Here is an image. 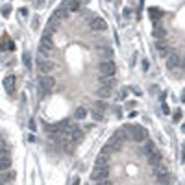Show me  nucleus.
<instances>
[{
  "label": "nucleus",
  "instance_id": "nucleus-37",
  "mask_svg": "<svg viewBox=\"0 0 185 185\" xmlns=\"http://www.w3.org/2000/svg\"><path fill=\"white\" fill-rule=\"evenodd\" d=\"M20 15L26 17V15H28V9H26V7H22V9H20Z\"/></svg>",
  "mask_w": 185,
  "mask_h": 185
},
{
  "label": "nucleus",
  "instance_id": "nucleus-25",
  "mask_svg": "<svg viewBox=\"0 0 185 185\" xmlns=\"http://www.w3.org/2000/svg\"><path fill=\"white\" fill-rule=\"evenodd\" d=\"M7 46H9V39L7 37H0V52L6 50Z\"/></svg>",
  "mask_w": 185,
  "mask_h": 185
},
{
  "label": "nucleus",
  "instance_id": "nucleus-9",
  "mask_svg": "<svg viewBox=\"0 0 185 185\" xmlns=\"http://www.w3.org/2000/svg\"><path fill=\"white\" fill-rule=\"evenodd\" d=\"M165 15L163 13V9L161 7H148V17H150V20H152V24H156V22H159V19Z\"/></svg>",
  "mask_w": 185,
  "mask_h": 185
},
{
  "label": "nucleus",
  "instance_id": "nucleus-42",
  "mask_svg": "<svg viewBox=\"0 0 185 185\" xmlns=\"http://www.w3.org/2000/svg\"><path fill=\"white\" fill-rule=\"evenodd\" d=\"M181 132H183V133H185V124H181Z\"/></svg>",
  "mask_w": 185,
  "mask_h": 185
},
{
  "label": "nucleus",
  "instance_id": "nucleus-20",
  "mask_svg": "<svg viewBox=\"0 0 185 185\" xmlns=\"http://www.w3.org/2000/svg\"><path fill=\"white\" fill-rule=\"evenodd\" d=\"M152 35H154L157 41H161L163 37H167V30H165V28H161V26H156V28H154V31H152Z\"/></svg>",
  "mask_w": 185,
  "mask_h": 185
},
{
  "label": "nucleus",
  "instance_id": "nucleus-7",
  "mask_svg": "<svg viewBox=\"0 0 185 185\" xmlns=\"http://www.w3.org/2000/svg\"><path fill=\"white\" fill-rule=\"evenodd\" d=\"M91 30L93 31H106L107 30V22L102 17H93L91 19Z\"/></svg>",
  "mask_w": 185,
  "mask_h": 185
},
{
  "label": "nucleus",
  "instance_id": "nucleus-16",
  "mask_svg": "<svg viewBox=\"0 0 185 185\" xmlns=\"http://www.w3.org/2000/svg\"><path fill=\"white\" fill-rule=\"evenodd\" d=\"M100 87H109V89H113L115 85V76H100Z\"/></svg>",
  "mask_w": 185,
  "mask_h": 185
},
{
  "label": "nucleus",
  "instance_id": "nucleus-3",
  "mask_svg": "<svg viewBox=\"0 0 185 185\" xmlns=\"http://www.w3.org/2000/svg\"><path fill=\"white\" fill-rule=\"evenodd\" d=\"M54 67H56V65H54L48 58H37V69H39V72L43 74V76H48L52 70H54Z\"/></svg>",
  "mask_w": 185,
  "mask_h": 185
},
{
  "label": "nucleus",
  "instance_id": "nucleus-11",
  "mask_svg": "<svg viewBox=\"0 0 185 185\" xmlns=\"http://www.w3.org/2000/svg\"><path fill=\"white\" fill-rule=\"evenodd\" d=\"M63 4L67 6L69 13H76V11H80V7H82V0H65Z\"/></svg>",
  "mask_w": 185,
  "mask_h": 185
},
{
  "label": "nucleus",
  "instance_id": "nucleus-5",
  "mask_svg": "<svg viewBox=\"0 0 185 185\" xmlns=\"http://www.w3.org/2000/svg\"><path fill=\"white\" fill-rule=\"evenodd\" d=\"M98 70H100V76H115L117 65L113 63V59H111V61H102V63L98 65Z\"/></svg>",
  "mask_w": 185,
  "mask_h": 185
},
{
  "label": "nucleus",
  "instance_id": "nucleus-8",
  "mask_svg": "<svg viewBox=\"0 0 185 185\" xmlns=\"http://www.w3.org/2000/svg\"><path fill=\"white\" fill-rule=\"evenodd\" d=\"M167 59V69L169 70H176V69H180V61H181V58L178 56V54H169V56L165 58Z\"/></svg>",
  "mask_w": 185,
  "mask_h": 185
},
{
  "label": "nucleus",
  "instance_id": "nucleus-18",
  "mask_svg": "<svg viewBox=\"0 0 185 185\" xmlns=\"http://www.w3.org/2000/svg\"><path fill=\"white\" fill-rule=\"evenodd\" d=\"M152 169H154L152 172H154V176H156V178H161V176H165V174H169L167 167L163 165V163H161V165H157V167H152Z\"/></svg>",
  "mask_w": 185,
  "mask_h": 185
},
{
  "label": "nucleus",
  "instance_id": "nucleus-28",
  "mask_svg": "<svg viewBox=\"0 0 185 185\" xmlns=\"http://www.w3.org/2000/svg\"><path fill=\"white\" fill-rule=\"evenodd\" d=\"M181 115H183V113H181V109H178L176 113H174V117H172V121H174V122H180V121H181Z\"/></svg>",
  "mask_w": 185,
  "mask_h": 185
},
{
  "label": "nucleus",
  "instance_id": "nucleus-13",
  "mask_svg": "<svg viewBox=\"0 0 185 185\" xmlns=\"http://www.w3.org/2000/svg\"><path fill=\"white\" fill-rule=\"evenodd\" d=\"M94 163H96L94 167H109V154H106V152L98 154V157H96Z\"/></svg>",
  "mask_w": 185,
  "mask_h": 185
},
{
  "label": "nucleus",
  "instance_id": "nucleus-19",
  "mask_svg": "<svg viewBox=\"0 0 185 185\" xmlns=\"http://www.w3.org/2000/svg\"><path fill=\"white\" fill-rule=\"evenodd\" d=\"M96 94H98L100 96V98H109V96H111V89H109V87H96Z\"/></svg>",
  "mask_w": 185,
  "mask_h": 185
},
{
  "label": "nucleus",
  "instance_id": "nucleus-38",
  "mask_svg": "<svg viewBox=\"0 0 185 185\" xmlns=\"http://www.w3.org/2000/svg\"><path fill=\"white\" fill-rule=\"evenodd\" d=\"M130 15H132V9L126 7V9H124V17H130Z\"/></svg>",
  "mask_w": 185,
  "mask_h": 185
},
{
  "label": "nucleus",
  "instance_id": "nucleus-34",
  "mask_svg": "<svg viewBox=\"0 0 185 185\" xmlns=\"http://www.w3.org/2000/svg\"><path fill=\"white\" fill-rule=\"evenodd\" d=\"M43 4H45V0H35V7H41Z\"/></svg>",
  "mask_w": 185,
  "mask_h": 185
},
{
  "label": "nucleus",
  "instance_id": "nucleus-41",
  "mask_svg": "<svg viewBox=\"0 0 185 185\" xmlns=\"http://www.w3.org/2000/svg\"><path fill=\"white\" fill-rule=\"evenodd\" d=\"M181 102H185V89H183V93H181Z\"/></svg>",
  "mask_w": 185,
  "mask_h": 185
},
{
  "label": "nucleus",
  "instance_id": "nucleus-6",
  "mask_svg": "<svg viewBox=\"0 0 185 185\" xmlns=\"http://www.w3.org/2000/svg\"><path fill=\"white\" fill-rule=\"evenodd\" d=\"M11 167V156H9L7 150H0V172L7 170Z\"/></svg>",
  "mask_w": 185,
  "mask_h": 185
},
{
  "label": "nucleus",
  "instance_id": "nucleus-39",
  "mask_svg": "<svg viewBox=\"0 0 185 185\" xmlns=\"http://www.w3.org/2000/svg\"><path fill=\"white\" fill-rule=\"evenodd\" d=\"M143 69H145V70H148V61H146V59L143 61Z\"/></svg>",
  "mask_w": 185,
  "mask_h": 185
},
{
  "label": "nucleus",
  "instance_id": "nucleus-24",
  "mask_svg": "<svg viewBox=\"0 0 185 185\" xmlns=\"http://www.w3.org/2000/svg\"><path fill=\"white\" fill-rule=\"evenodd\" d=\"M93 109L94 111H100V113H106V109H107V106H106V102H94V106H93Z\"/></svg>",
  "mask_w": 185,
  "mask_h": 185
},
{
  "label": "nucleus",
  "instance_id": "nucleus-2",
  "mask_svg": "<svg viewBox=\"0 0 185 185\" xmlns=\"http://www.w3.org/2000/svg\"><path fill=\"white\" fill-rule=\"evenodd\" d=\"M54 87H56V80H54L50 74L48 76H41V78H39V91H41V94H46V93L54 91Z\"/></svg>",
  "mask_w": 185,
  "mask_h": 185
},
{
  "label": "nucleus",
  "instance_id": "nucleus-4",
  "mask_svg": "<svg viewBox=\"0 0 185 185\" xmlns=\"http://www.w3.org/2000/svg\"><path fill=\"white\" fill-rule=\"evenodd\" d=\"M107 176H109V167H94V170L91 174V180L98 183V181L107 180Z\"/></svg>",
  "mask_w": 185,
  "mask_h": 185
},
{
  "label": "nucleus",
  "instance_id": "nucleus-27",
  "mask_svg": "<svg viewBox=\"0 0 185 185\" xmlns=\"http://www.w3.org/2000/svg\"><path fill=\"white\" fill-rule=\"evenodd\" d=\"M93 118L96 122H100V121H104V113H100V111H94L93 109Z\"/></svg>",
  "mask_w": 185,
  "mask_h": 185
},
{
  "label": "nucleus",
  "instance_id": "nucleus-21",
  "mask_svg": "<svg viewBox=\"0 0 185 185\" xmlns=\"http://www.w3.org/2000/svg\"><path fill=\"white\" fill-rule=\"evenodd\" d=\"M145 154L146 156H150V154H154V152H157V148H156V145L152 143V141H145Z\"/></svg>",
  "mask_w": 185,
  "mask_h": 185
},
{
  "label": "nucleus",
  "instance_id": "nucleus-33",
  "mask_svg": "<svg viewBox=\"0 0 185 185\" xmlns=\"http://www.w3.org/2000/svg\"><path fill=\"white\" fill-rule=\"evenodd\" d=\"M96 185H111V181H109V180H104V181H98Z\"/></svg>",
  "mask_w": 185,
  "mask_h": 185
},
{
  "label": "nucleus",
  "instance_id": "nucleus-10",
  "mask_svg": "<svg viewBox=\"0 0 185 185\" xmlns=\"http://www.w3.org/2000/svg\"><path fill=\"white\" fill-rule=\"evenodd\" d=\"M156 48L159 50V54H161L163 58H167L169 54H172V48H170V46L167 45L165 41H156Z\"/></svg>",
  "mask_w": 185,
  "mask_h": 185
},
{
  "label": "nucleus",
  "instance_id": "nucleus-31",
  "mask_svg": "<svg viewBox=\"0 0 185 185\" xmlns=\"http://www.w3.org/2000/svg\"><path fill=\"white\" fill-rule=\"evenodd\" d=\"M28 126H30V130H31V132H34V130H35V121H34V118H31V121L28 122Z\"/></svg>",
  "mask_w": 185,
  "mask_h": 185
},
{
  "label": "nucleus",
  "instance_id": "nucleus-30",
  "mask_svg": "<svg viewBox=\"0 0 185 185\" xmlns=\"http://www.w3.org/2000/svg\"><path fill=\"white\" fill-rule=\"evenodd\" d=\"M9 13H11V7L4 6V7H2V15H4V17H9Z\"/></svg>",
  "mask_w": 185,
  "mask_h": 185
},
{
  "label": "nucleus",
  "instance_id": "nucleus-22",
  "mask_svg": "<svg viewBox=\"0 0 185 185\" xmlns=\"http://www.w3.org/2000/svg\"><path fill=\"white\" fill-rule=\"evenodd\" d=\"M100 54H102L100 58H102L104 61H111V59H113V50H111V48H106V46H104V48L100 50Z\"/></svg>",
  "mask_w": 185,
  "mask_h": 185
},
{
  "label": "nucleus",
  "instance_id": "nucleus-12",
  "mask_svg": "<svg viewBox=\"0 0 185 185\" xmlns=\"http://www.w3.org/2000/svg\"><path fill=\"white\" fill-rule=\"evenodd\" d=\"M69 9H67V6H65V4H61L58 9H56V13H54V17H56V19H59V20H65V19H69Z\"/></svg>",
  "mask_w": 185,
  "mask_h": 185
},
{
  "label": "nucleus",
  "instance_id": "nucleus-32",
  "mask_svg": "<svg viewBox=\"0 0 185 185\" xmlns=\"http://www.w3.org/2000/svg\"><path fill=\"white\" fill-rule=\"evenodd\" d=\"M181 163H185V145H181Z\"/></svg>",
  "mask_w": 185,
  "mask_h": 185
},
{
  "label": "nucleus",
  "instance_id": "nucleus-23",
  "mask_svg": "<svg viewBox=\"0 0 185 185\" xmlns=\"http://www.w3.org/2000/svg\"><path fill=\"white\" fill-rule=\"evenodd\" d=\"M74 117L78 118V121H83V118L87 117V109L83 106H80V107H76V111H74Z\"/></svg>",
  "mask_w": 185,
  "mask_h": 185
},
{
  "label": "nucleus",
  "instance_id": "nucleus-29",
  "mask_svg": "<svg viewBox=\"0 0 185 185\" xmlns=\"http://www.w3.org/2000/svg\"><path fill=\"white\" fill-rule=\"evenodd\" d=\"M161 111L165 113V115H170V107H169V106H167L165 102H163V104H161Z\"/></svg>",
  "mask_w": 185,
  "mask_h": 185
},
{
  "label": "nucleus",
  "instance_id": "nucleus-36",
  "mask_svg": "<svg viewBox=\"0 0 185 185\" xmlns=\"http://www.w3.org/2000/svg\"><path fill=\"white\" fill-rule=\"evenodd\" d=\"M126 96H128V91L122 89V91H121V98H126Z\"/></svg>",
  "mask_w": 185,
  "mask_h": 185
},
{
  "label": "nucleus",
  "instance_id": "nucleus-15",
  "mask_svg": "<svg viewBox=\"0 0 185 185\" xmlns=\"http://www.w3.org/2000/svg\"><path fill=\"white\" fill-rule=\"evenodd\" d=\"M4 87H6V91L9 94H13V91H15V76H6L4 78Z\"/></svg>",
  "mask_w": 185,
  "mask_h": 185
},
{
  "label": "nucleus",
  "instance_id": "nucleus-17",
  "mask_svg": "<svg viewBox=\"0 0 185 185\" xmlns=\"http://www.w3.org/2000/svg\"><path fill=\"white\" fill-rule=\"evenodd\" d=\"M82 139H83V130H82V128L70 132V143H80Z\"/></svg>",
  "mask_w": 185,
  "mask_h": 185
},
{
  "label": "nucleus",
  "instance_id": "nucleus-1",
  "mask_svg": "<svg viewBox=\"0 0 185 185\" xmlns=\"http://www.w3.org/2000/svg\"><path fill=\"white\" fill-rule=\"evenodd\" d=\"M126 132H128V137L132 141H137V143H145L148 133L143 126H126Z\"/></svg>",
  "mask_w": 185,
  "mask_h": 185
},
{
  "label": "nucleus",
  "instance_id": "nucleus-26",
  "mask_svg": "<svg viewBox=\"0 0 185 185\" xmlns=\"http://www.w3.org/2000/svg\"><path fill=\"white\" fill-rule=\"evenodd\" d=\"M22 63L26 65L28 69L31 67V58H30V54H28V52H24V56H22Z\"/></svg>",
  "mask_w": 185,
  "mask_h": 185
},
{
  "label": "nucleus",
  "instance_id": "nucleus-40",
  "mask_svg": "<svg viewBox=\"0 0 185 185\" xmlns=\"http://www.w3.org/2000/svg\"><path fill=\"white\" fill-rule=\"evenodd\" d=\"M72 185H80V178H76V180L72 181Z\"/></svg>",
  "mask_w": 185,
  "mask_h": 185
},
{
  "label": "nucleus",
  "instance_id": "nucleus-35",
  "mask_svg": "<svg viewBox=\"0 0 185 185\" xmlns=\"http://www.w3.org/2000/svg\"><path fill=\"white\" fill-rule=\"evenodd\" d=\"M31 24H34V28H37V26H39V19L34 17V22H31Z\"/></svg>",
  "mask_w": 185,
  "mask_h": 185
},
{
  "label": "nucleus",
  "instance_id": "nucleus-14",
  "mask_svg": "<svg viewBox=\"0 0 185 185\" xmlns=\"http://www.w3.org/2000/svg\"><path fill=\"white\" fill-rule=\"evenodd\" d=\"M146 157H148V165H152V167H157V165H161V163H163V157H161L159 152H154V154H150V156H146Z\"/></svg>",
  "mask_w": 185,
  "mask_h": 185
}]
</instances>
